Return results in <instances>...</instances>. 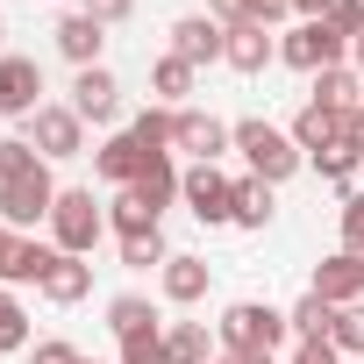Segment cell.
<instances>
[{
	"mask_svg": "<svg viewBox=\"0 0 364 364\" xmlns=\"http://www.w3.org/2000/svg\"><path fill=\"white\" fill-rule=\"evenodd\" d=\"M236 150L250 157V171L264 178V186H279V178H293V171H300V143H293V136H279L272 122H236Z\"/></svg>",
	"mask_w": 364,
	"mask_h": 364,
	"instance_id": "2",
	"label": "cell"
},
{
	"mask_svg": "<svg viewBox=\"0 0 364 364\" xmlns=\"http://www.w3.org/2000/svg\"><path fill=\"white\" fill-rule=\"evenodd\" d=\"M357 157H364V150H357L350 136H343V143H328V150H314V164H321V178H336V186H343V178L357 171Z\"/></svg>",
	"mask_w": 364,
	"mask_h": 364,
	"instance_id": "31",
	"label": "cell"
},
{
	"mask_svg": "<svg viewBox=\"0 0 364 364\" xmlns=\"http://www.w3.org/2000/svg\"><path fill=\"white\" fill-rule=\"evenodd\" d=\"M50 264H58V250H50V243H29V236H22V250H15V264H8V286H29V279L43 286V272H50Z\"/></svg>",
	"mask_w": 364,
	"mask_h": 364,
	"instance_id": "27",
	"label": "cell"
},
{
	"mask_svg": "<svg viewBox=\"0 0 364 364\" xmlns=\"http://www.w3.org/2000/svg\"><path fill=\"white\" fill-rule=\"evenodd\" d=\"M164 350H171V364H215L208 357V321H171Z\"/></svg>",
	"mask_w": 364,
	"mask_h": 364,
	"instance_id": "23",
	"label": "cell"
},
{
	"mask_svg": "<svg viewBox=\"0 0 364 364\" xmlns=\"http://www.w3.org/2000/svg\"><path fill=\"white\" fill-rule=\"evenodd\" d=\"M129 8H136V0H86V15H93L100 29H114V22H129Z\"/></svg>",
	"mask_w": 364,
	"mask_h": 364,
	"instance_id": "37",
	"label": "cell"
},
{
	"mask_svg": "<svg viewBox=\"0 0 364 364\" xmlns=\"http://www.w3.org/2000/svg\"><path fill=\"white\" fill-rule=\"evenodd\" d=\"M0 36H8V22H0ZM0 58H8V50H0Z\"/></svg>",
	"mask_w": 364,
	"mask_h": 364,
	"instance_id": "47",
	"label": "cell"
},
{
	"mask_svg": "<svg viewBox=\"0 0 364 364\" xmlns=\"http://www.w3.org/2000/svg\"><path fill=\"white\" fill-rule=\"evenodd\" d=\"M22 343H29V314L15 300H0V350H22Z\"/></svg>",
	"mask_w": 364,
	"mask_h": 364,
	"instance_id": "33",
	"label": "cell"
},
{
	"mask_svg": "<svg viewBox=\"0 0 364 364\" xmlns=\"http://www.w3.org/2000/svg\"><path fill=\"white\" fill-rule=\"evenodd\" d=\"M200 293H208V264H200V257H164V300L193 307Z\"/></svg>",
	"mask_w": 364,
	"mask_h": 364,
	"instance_id": "20",
	"label": "cell"
},
{
	"mask_svg": "<svg viewBox=\"0 0 364 364\" xmlns=\"http://www.w3.org/2000/svg\"><path fill=\"white\" fill-rule=\"evenodd\" d=\"M114 107H122V86H114L100 65H86V72L72 79V114H79V122H114Z\"/></svg>",
	"mask_w": 364,
	"mask_h": 364,
	"instance_id": "10",
	"label": "cell"
},
{
	"mask_svg": "<svg viewBox=\"0 0 364 364\" xmlns=\"http://www.w3.org/2000/svg\"><path fill=\"white\" fill-rule=\"evenodd\" d=\"M171 58H186V65H215V58H229V29L215 22V15H186L171 29Z\"/></svg>",
	"mask_w": 364,
	"mask_h": 364,
	"instance_id": "8",
	"label": "cell"
},
{
	"mask_svg": "<svg viewBox=\"0 0 364 364\" xmlns=\"http://www.w3.org/2000/svg\"><path fill=\"white\" fill-rule=\"evenodd\" d=\"M50 208H58L50 171H29V178H8V186H0V222L8 229H36V222H50Z\"/></svg>",
	"mask_w": 364,
	"mask_h": 364,
	"instance_id": "5",
	"label": "cell"
},
{
	"mask_svg": "<svg viewBox=\"0 0 364 364\" xmlns=\"http://www.w3.org/2000/svg\"><path fill=\"white\" fill-rule=\"evenodd\" d=\"M243 8H250V22H264V29H272V22L293 8V0H243Z\"/></svg>",
	"mask_w": 364,
	"mask_h": 364,
	"instance_id": "40",
	"label": "cell"
},
{
	"mask_svg": "<svg viewBox=\"0 0 364 364\" xmlns=\"http://www.w3.org/2000/svg\"><path fill=\"white\" fill-rule=\"evenodd\" d=\"M343 129H350V114H336V107L307 100V107H300V122H293V143H300V150H328V143H343Z\"/></svg>",
	"mask_w": 364,
	"mask_h": 364,
	"instance_id": "16",
	"label": "cell"
},
{
	"mask_svg": "<svg viewBox=\"0 0 364 364\" xmlns=\"http://www.w3.org/2000/svg\"><path fill=\"white\" fill-rule=\"evenodd\" d=\"M314 100L336 107V114H357V107H364V86H357V72L328 65V72H314Z\"/></svg>",
	"mask_w": 364,
	"mask_h": 364,
	"instance_id": "18",
	"label": "cell"
},
{
	"mask_svg": "<svg viewBox=\"0 0 364 364\" xmlns=\"http://www.w3.org/2000/svg\"><path fill=\"white\" fill-rule=\"evenodd\" d=\"M272 58H279V43H272L264 22H236V29H229V65H236V72H264Z\"/></svg>",
	"mask_w": 364,
	"mask_h": 364,
	"instance_id": "15",
	"label": "cell"
},
{
	"mask_svg": "<svg viewBox=\"0 0 364 364\" xmlns=\"http://www.w3.org/2000/svg\"><path fill=\"white\" fill-rule=\"evenodd\" d=\"M43 65L36 58H0V114H36L43 100Z\"/></svg>",
	"mask_w": 364,
	"mask_h": 364,
	"instance_id": "9",
	"label": "cell"
},
{
	"mask_svg": "<svg viewBox=\"0 0 364 364\" xmlns=\"http://www.w3.org/2000/svg\"><path fill=\"white\" fill-rule=\"evenodd\" d=\"M15 250H22V229H8V222H0V279H8V264H15Z\"/></svg>",
	"mask_w": 364,
	"mask_h": 364,
	"instance_id": "42",
	"label": "cell"
},
{
	"mask_svg": "<svg viewBox=\"0 0 364 364\" xmlns=\"http://www.w3.org/2000/svg\"><path fill=\"white\" fill-rule=\"evenodd\" d=\"M343 136H350V143H357V150H364V107H357V114H350V129H343Z\"/></svg>",
	"mask_w": 364,
	"mask_h": 364,
	"instance_id": "44",
	"label": "cell"
},
{
	"mask_svg": "<svg viewBox=\"0 0 364 364\" xmlns=\"http://www.w3.org/2000/svg\"><path fill=\"white\" fill-rule=\"evenodd\" d=\"M107 328H114L122 343H143V336H157V314H150V300L122 293V300H107Z\"/></svg>",
	"mask_w": 364,
	"mask_h": 364,
	"instance_id": "19",
	"label": "cell"
},
{
	"mask_svg": "<svg viewBox=\"0 0 364 364\" xmlns=\"http://www.w3.org/2000/svg\"><path fill=\"white\" fill-rule=\"evenodd\" d=\"M286 328H293V321H286L279 307H257V300H236V307L215 321V336H222L229 357H272Z\"/></svg>",
	"mask_w": 364,
	"mask_h": 364,
	"instance_id": "1",
	"label": "cell"
},
{
	"mask_svg": "<svg viewBox=\"0 0 364 364\" xmlns=\"http://www.w3.org/2000/svg\"><path fill=\"white\" fill-rule=\"evenodd\" d=\"M215 364H272V357H229V350H222V357H215Z\"/></svg>",
	"mask_w": 364,
	"mask_h": 364,
	"instance_id": "45",
	"label": "cell"
},
{
	"mask_svg": "<svg viewBox=\"0 0 364 364\" xmlns=\"http://www.w3.org/2000/svg\"><path fill=\"white\" fill-rule=\"evenodd\" d=\"M79 364H86V357H79Z\"/></svg>",
	"mask_w": 364,
	"mask_h": 364,
	"instance_id": "48",
	"label": "cell"
},
{
	"mask_svg": "<svg viewBox=\"0 0 364 364\" xmlns=\"http://www.w3.org/2000/svg\"><path fill=\"white\" fill-rule=\"evenodd\" d=\"M122 264H129V272H150V264H164V236H157V229H143V236H122Z\"/></svg>",
	"mask_w": 364,
	"mask_h": 364,
	"instance_id": "29",
	"label": "cell"
},
{
	"mask_svg": "<svg viewBox=\"0 0 364 364\" xmlns=\"http://www.w3.org/2000/svg\"><path fill=\"white\" fill-rule=\"evenodd\" d=\"M29 364H79V350H72V343H36Z\"/></svg>",
	"mask_w": 364,
	"mask_h": 364,
	"instance_id": "38",
	"label": "cell"
},
{
	"mask_svg": "<svg viewBox=\"0 0 364 364\" xmlns=\"http://www.w3.org/2000/svg\"><path fill=\"white\" fill-rule=\"evenodd\" d=\"M43 293H50L58 307L86 300V293H93V264H86V257H65V250H58V264L43 272Z\"/></svg>",
	"mask_w": 364,
	"mask_h": 364,
	"instance_id": "17",
	"label": "cell"
},
{
	"mask_svg": "<svg viewBox=\"0 0 364 364\" xmlns=\"http://www.w3.org/2000/svg\"><path fill=\"white\" fill-rule=\"evenodd\" d=\"M171 143H178V150H193L200 164H215V157L236 143V129H222L215 114H193V107H178V136H171Z\"/></svg>",
	"mask_w": 364,
	"mask_h": 364,
	"instance_id": "12",
	"label": "cell"
},
{
	"mask_svg": "<svg viewBox=\"0 0 364 364\" xmlns=\"http://www.w3.org/2000/svg\"><path fill=\"white\" fill-rule=\"evenodd\" d=\"M236 229H264L272 222V186H264V178H243V186H236V215H229Z\"/></svg>",
	"mask_w": 364,
	"mask_h": 364,
	"instance_id": "24",
	"label": "cell"
},
{
	"mask_svg": "<svg viewBox=\"0 0 364 364\" xmlns=\"http://www.w3.org/2000/svg\"><path fill=\"white\" fill-rule=\"evenodd\" d=\"M286 321H293V336H300V343H328V328H336V307L307 293V300H300V307H293Z\"/></svg>",
	"mask_w": 364,
	"mask_h": 364,
	"instance_id": "25",
	"label": "cell"
},
{
	"mask_svg": "<svg viewBox=\"0 0 364 364\" xmlns=\"http://www.w3.org/2000/svg\"><path fill=\"white\" fill-rule=\"evenodd\" d=\"M79 114L72 107H36V122H29V143L43 150V157H79Z\"/></svg>",
	"mask_w": 364,
	"mask_h": 364,
	"instance_id": "11",
	"label": "cell"
},
{
	"mask_svg": "<svg viewBox=\"0 0 364 364\" xmlns=\"http://www.w3.org/2000/svg\"><path fill=\"white\" fill-rule=\"evenodd\" d=\"M328 343H336V350H350V357H364V307H336Z\"/></svg>",
	"mask_w": 364,
	"mask_h": 364,
	"instance_id": "32",
	"label": "cell"
},
{
	"mask_svg": "<svg viewBox=\"0 0 364 364\" xmlns=\"http://www.w3.org/2000/svg\"><path fill=\"white\" fill-rule=\"evenodd\" d=\"M328 22H336V29L357 43V36H364V0H336V15H328Z\"/></svg>",
	"mask_w": 364,
	"mask_h": 364,
	"instance_id": "36",
	"label": "cell"
},
{
	"mask_svg": "<svg viewBox=\"0 0 364 364\" xmlns=\"http://www.w3.org/2000/svg\"><path fill=\"white\" fill-rule=\"evenodd\" d=\"M129 136H136L150 157H164V150H171V136H178V107H143V114L129 122Z\"/></svg>",
	"mask_w": 364,
	"mask_h": 364,
	"instance_id": "22",
	"label": "cell"
},
{
	"mask_svg": "<svg viewBox=\"0 0 364 364\" xmlns=\"http://www.w3.org/2000/svg\"><path fill=\"white\" fill-rule=\"evenodd\" d=\"M100 43H107V29H100L93 15H65V22H58V50H65L79 72H86V65H100Z\"/></svg>",
	"mask_w": 364,
	"mask_h": 364,
	"instance_id": "14",
	"label": "cell"
},
{
	"mask_svg": "<svg viewBox=\"0 0 364 364\" xmlns=\"http://www.w3.org/2000/svg\"><path fill=\"white\" fill-rule=\"evenodd\" d=\"M29 171H43V150L29 136H0V186H8V178H29Z\"/></svg>",
	"mask_w": 364,
	"mask_h": 364,
	"instance_id": "26",
	"label": "cell"
},
{
	"mask_svg": "<svg viewBox=\"0 0 364 364\" xmlns=\"http://www.w3.org/2000/svg\"><path fill=\"white\" fill-rule=\"evenodd\" d=\"M93 164H100V178H114V186H136V171L150 164V150H143V143L122 129V136H107V143L93 150Z\"/></svg>",
	"mask_w": 364,
	"mask_h": 364,
	"instance_id": "13",
	"label": "cell"
},
{
	"mask_svg": "<svg viewBox=\"0 0 364 364\" xmlns=\"http://www.w3.org/2000/svg\"><path fill=\"white\" fill-rule=\"evenodd\" d=\"M178 193H186V208H193L200 222H229V215H236V186H229L215 164H193L186 178H178Z\"/></svg>",
	"mask_w": 364,
	"mask_h": 364,
	"instance_id": "7",
	"label": "cell"
},
{
	"mask_svg": "<svg viewBox=\"0 0 364 364\" xmlns=\"http://www.w3.org/2000/svg\"><path fill=\"white\" fill-rule=\"evenodd\" d=\"M350 50H357V72H364V36H357V43H350Z\"/></svg>",
	"mask_w": 364,
	"mask_h": 364,
	"instance_id": "46",
	"label": "cell"
},
{
	"mask_svg": "<svg viewBox=\"0 0 364 364\" xmlns=\"http://www.w3.org/2000/svg\"><path fill=\"white\" fill-rule=\"evenodd\" d=\"M343 50H350V36L321 15V22H300L286 43H279V58L286 65H300V72H328V65H343Z\"/></svg>",
	"mask_w": 364,
	"mask_h": 364,
	"instance_id": "4",
	"label": "cell"
},
{
	"mask_svg": "<svg viewBox=\"0 0 364 364\" xmlns=\"http://www.w3.org/2000/svg\"><path fill=\"white\" fill-rule=\"evenodd\" d=\"M336 357H343L336 343H300V350H293V364H336Z\"/></svg>",
	"mask_w": 364,
	"mask_h": 364,
	"instance_id": "39",
	"label": "cell"
},
{
	"mask_svg": "<svg viewBox=\"0 0 364 364\" xmlns=\"http://www.w3.org/2000/svg\"><path fill=\"white\" fill-rule=\"evenodd\" d=\"M107 222H114V229H122V236H143V229H157V215H150V208H143V200H136V193H129V186H122V193H114V215H107Z\"/></svg>",
	"mask_w": 364,
	"mask_h": 364,
	"instance_id": "28",
	"label": "cell"
},
{
	"mask_svg": "<svg viewBox=\"0 0 364 364\" xmlns=\"http://www.w3.org/2000/svg\"><path fill=\"white\" fill-rule=\"evenodd\" d=\"M129 193H136L150 215H164V200L178 193V171H171V157H150V164L136 171V186H129Z\"/></svg>",
	"mask_w": 364,
	"mask_h": 364,
	"instance_id": "21",
	"label": "cell"
},
{
	"mask_svg": "<svg viewBox=\"0 0 364 364\" xmlns=\"http://www.w3.org/2000/svg\"><path fill=\"white\" fill-rule=\"evenodd\" d=\"M100 229H107V215H100V200H93L86 186L58 193V208H50V236H58L65 257H86V250L100 243Z\"/></svg>",
	"mask_w": 364,
	"mask_h": 364,
	"instance_id": "3",
	"label": "cell"
},
{
	"mask_svg": "<svg viewBox=\"0 0 364 364\" xmlns=\"http://www.w3.org/2000/svg\"><path fill=\"white\" fill-rule=\"evenodd\" d=\"M122 364H171L164 336H143V343H122Z\"/></svg>",
	"mask_w": 364,
	"mask_h": 364,
	"instance_id": "35",
	"label": "cell"
},
{
	"mask_svg": "<svg viewBox=\"0 0 364 364\" xmlns=\"http://www.w3.org/2000/svg\"><path fill=\"white\" fill-rule=\"evenodd\" d=\"M314 300H328V307H357V300H364V257H357V250L321 257V264H314Z\"/></svg>",
	"mask_w": 364,
	"mask_h": 364,
	"instance_id": "6",
	"label": "cell"
},
{
	"mask_svg": "<svg viewBox=\"0 0 364 364\" xmlns=\"http://www.w3.org/2000/svg\"><path fill=\"white\" fill-rule=\"evenodd\" d=\"M150 86H157L164 100H178V93H193V65H186V58H157V72H150Z\"/></svg>",
	"mask_w": 364,
	"mask_h": 364,
	"instance_id": "30",
	"label": "cell"
},
{
	"mask_svg": "<svg viewBox=\"0 0 364 364\" xmlns=\"http://www.w3.org/2000/svg\"><path fill=\"white\" fill-rule=\"evenodd\" d=\"M343 250H357V257H364V193H350V200H343Z\"/></svg>",
	"mask_w": 364,
	"mask_h": 364,
	"instance_id": "34",
	"label": "cell"
},
{
	"mask_svg": "<svg viewBox=\"0 0 364 364\" xmlns=\"http://www.w3.org/2000/svg\"><path fill=\"white\" fill-rule=\"evenodd\" d=\"M222 29H236V22H250V8H243V0H215V8H208Z\"/></svg>",
	"mask_w": 364,
	"mask_h": 364,
	"instance_id": "41",
	"label": "cell"
},
{
	"mask_svg": "<svg viewBox=\"0 0 364 364\" xmlns=\"http://www.w3.org/2000/svg\"><path fill=\"white\" fill-rule=\"evenodd\" d=\"M293 15L300 22H321V15H336V0H293Z\"/></svg>",
	"mask_w": 364,
	"mask_h": 364,
	"instance_id": "43",
	"label": "cell"
}]
</instances>
